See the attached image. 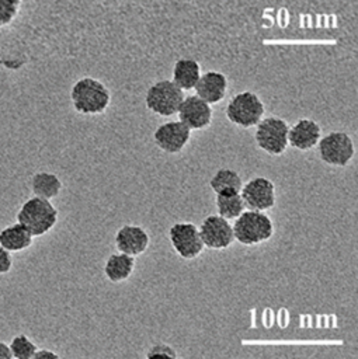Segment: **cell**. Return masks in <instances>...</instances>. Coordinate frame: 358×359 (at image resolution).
Here are the masks:
<instances>
[{
    "label": "cell",
    "instance_id": "277c9868",
    "mask_svg": "<svg viewBox=\"0 0 358 359\" xmlns=\"http://www.w3.org/2000/svg\"><path fill=\"white\" fill-rule=\"evenodd\" d=\"M265 107L261 98L253 91H241L234 94L225 109L226 118L236 126L248 129L256 126L264 116Z\"/></svg>",
    "mask_w": 358,
    "mask_h": 359
},
{
    "label": "cell",
    "instance_id": "8fae6325",
    "mask_svg": "<svg viewBox=\"0 0 358 359\" xmlns=\"http://www.w3.org/2000/svg\"><path fill=\"white\" fill-rule=\"evenodd\" d=\"M191 129L181 121H170L159 125L153 132L156 146L168 154L180 153L191 139Z\"/></svg>",
    "mask_w": 358,
    "mask_h": 359
},
{
    "label": "cell",
    "instance_id": "44dd1931",
    "mask_svg": "<svg viewBox=\"0 0 358 359\" xmlns=\"http://www.w3.org/2000/svg\"><path fill=\"white\" fill-rule=\"evenodd\" d=\"M241 185H243V180L240 174L236 170L227 168V167L219 168L209 180V187L215 194L220 191H227V189L240 191Z\"/></svg>",
    "mask_w": 358,
    "mask_h": 359
},
{
    "label": "cell",
    "instance_id": "7c38bea8",
    "mask_svg": "<svg viewBox=\"0 0 358 359\" xmlns=\"http://www.w3.org/2000/svg\"><path fill=\"white\" fill-rule=\"evenodd\" d=\"M212 115L213 112L211 104L198 95L184 97L177 111L178 121H181L191 130L206 129L212 122Z\"/></svg>",
    "mask_w": 358,
    "mask_h": 359
},
{
    "label": "cell",
    "instance_id": "d4e9b609",
    "mask_svg": "<svg viewBox=\"0 0 358 359\" xmlns=\"http://www.w3.org/2000/svg\"><path fill=\"white\" fill-rule=\"evenodd\" d=\"M13 268V255L8 250L0 245V275H6Z\"/></svg>",
    "mask_w": 358,
    "mask_h": 359
},
{
    "label": "cell",
    "instance_id": "ac0fdd59",
    "mask_svg": "<svg viewBox=\"0 0 358 359\" xmlns=\"http://www.w3.org/2000/svg\"><path fill=\"white\" fill-rule=\"evenodd\" d=\"M29 188L32 195L41 196L45 199H53L59 196L63 184L62 180L49 171H38L29 180Z\"/></svg>",
    "mask_w": 358,
    "mask_h": 359
},
{
    "label": "cell",
    "instance_id": "30bf717a",
    "mask_svg": "<svg viewBox=\"0 0 358 359\" xmlns=\"http://www.w3.org/2000/svg\"><path fill=\"white\" fill-rule=\"evenodd\" d=\"M198 233L204 247L209 250H225L234 241L232 224L219 215L206 216L198 227Z\"/></svg>",
    "mask_w": 358,
    "mask_h": 359
},
{
    "label": "cell",
    "instance_id": "8992f818",
    "mask_svg": "<svg viewBox=\"0 0 358 359\" xmlns=\"http://www.w3.org/2000/svg\"><path fill=\"white\" fill-rule=\"evenodd\" d=\"M181 90L173 80H159L153 83L145 95L146 108L159 116H171L177 114L181 101L184 100Z\"/></svg>",
    "mask_w": 358,
    "mask_h": 359
},
{
    "label": "cell",
    "instance_id": "4fadbf2b",
    "mask_svg": "<svg viewBox=\"0 0 358 359\" xmlns=\"http://www.w3.org/2000/svg\"><path fill=\"white\" fill-rule=\"evenodd\" d=\"M114 243L119 252L138 257L147 250L150 237L147 231L140 226L124 224L117 230Z\"/></svg>",
    "mask_w": 358,
    "mask_h": 359
},
{
    "label": "cell",
    "instance_id": "2e32d148",
    "mask_svg": "<svg viewBox=\"0 0 358 359\" xmlns=\"http://www.w3.org/2000/svg\"><path fill=\"white\" fill-rule=\"evenodd\" d=\"M34 236L20 222L6 226L0 230V245L13 252H21L32 245Z\"/></svg>",
    "mask_w": 358,
    "mask_h": 359
},
{
    "label": "cell",
    "instance_id": "7a4b0ae2",
    "mask_svg": "<svg viewBox=\"0 0 358 359\" xmlns=\"http://www.w3.org/2000/svg\"><path fill=\"white\" fill-rule=\"evenodd\" d=\"M59 212L49 199L32 195L20 206L15 220L22 223L34 237H42L58 223Z\"/></svg>",
    "mask_w": 358,
    "mask_h": 359
},
{
    "label": "cell",
    "instance_id": "4316f807",
    "mask_svg": "<svg viewBox=\"0 0 358 359\" xmlns=\"http://www.w3.org/2000/svg\"><path fill=\"white\" fill-rule=\"evenodd\" d=\"M0 359H11L10 346L4 341H0Z\"/></svg>",
    "mask_w": 358,
    "mask_h": 359
},
{
    "label": "cell",
    "instance_id": "52a82bcc",
    "mask_svg": "<svg viewBox=\"0 0 358 359\" xmlns=\"http://www.w3.org/2000/svg\"><path fill=\"white\" fill-rule=\"evenodd\" d=\"M316 146L320 160L334 167H345L355 154L351 136L341 130H334L320 136Z\"/></svg>",
    "mask_w": 358,
    "mask_h": 359
},
{
    "label": "cell",
    "instance_id": "6da1fadb",
    "mask_svg": "<svg viewBox=\"0 0 358 359\" xmlns=\"http://www.w3.org/2000/svg\"><path fill=\"white\" fill-rule=\"evenodd\" d=\"M70 101L74 111L81 115H100L110 107L111 93L102 81L81 77L70 88Z\"/></svg>",
    "mask_w": 358,
    "mask_h": 359
},
{
    "label": "cell",
    "instance_id": "3957f363",
    "mask_svg": "<svg viewBox=\"0 0 358 359\" xmlns=\"http://www.w3.org/2000/svg\"><path fill=\"white\" fill-rule=\"evenodd\" d=\"M234 240L243 245H257L268 241L274 234V223L260 210L244 209L232 224Z\"/></svg>",
    "mask_w": 358,
    "mask_h": 359
},
{
    "label": "cell",
    "instance_id": "9a60e30c",
    "mask_svg": "<svg viewBox=\"0 0 358 359\" xmlns=\"http://www.w3.org/2000/svg\"><path fill=\"white\" fill-rule=\"evenodd\" d=\"M195 95L206 101L208 104H219L227 91V79L223 73L209 70L199 76L195 84Z\"/></svg>",
    "mask_w": 358,
    "mask_h": 359
},
{
    "label": "cell",
    "instance_id": "ba28073f",
    "mask_svg": "<svg viewBox=\"0 0 358 359\" xmlns=\"http://www.w3.org/2000/svg\"><path fill=\"white\" fill-rule=\"evenodd\" d=\"M168 240L173 250L183 259H194L204 251L198 227L190 222L174 223L168 229Z\"/></svg>",
    "mask_w": 358,
    "mask_h": 359
},
{
    "label": "cell",
    "instance_id": "9c48e42d",
    "mask_svg": "<svg viewBox=\"0 0 358 359\" xmlns=\"http://www.w3.org/2000/svg\"><path fill=\"white\" fill-rule=\"evenodd\" d=\"M241 199L246 209L265 212L275 206V185L265 177H254L241 185Z\"/></svg>",
    "mask_w": 358,
    "mask_h": 359
},
{
    "label": "cell",
    "instance_id": "e0dca14e",
    "mask_svg": "<svg viewBox=\"0 0 358 359\" xmlns=\"http://www.w3.org/2000/svg\"><path fill=\"white\" fill-rule=\"evenodd\" d=\"M133 269H135V257L119 252V251L115 254H111L104 264V275L112 283H119L129 279Z\"/></svg>",
    "mask_w": 358,
    "mask_h": 359
},
{
    "label": "cell",
    "instance_id": "d6986e66",
    "mask_svg": "<svg viewBox=\"0 0 358 359\" xmlns=\"http://www.w3.org/2000/svg\"><path fill=\"white\" fill-rule=\"evenodd\" d=\"M201 76V66L191 57H181L173 66V81L181 90H192Z\"/></svg>",
    "mask_w": 358,
    "mask_h": 359
},
{
    "label": "cell",
    "instance_id": "5bb4252c",
    "mask_svg": "<svg viewBox=\"0 0 358 359\" xmlns=\"http://www.w3.org/2000/svg\"><path fill=\"white\" fill-rule=\"evenodd\" d=\"M321 136L320 125L309 118L298 119L288 130V143L302 151L313 149Z\"/></svg>",
    "mask_w": 358,
    "mask_h": 359
},
{
    "label": "cell",
    "instance_id": "cb8c5ba5",
    "mask_svg": "<svg viewBox=\"0 0 358 359\" xmlns=\"http://www.w3.org/2000/svg\"><path fill=\"white\" fill-rule=\"evenodd\" d=\"M146 356H147V358H156V356L175 358V356H177V353H175V351H174L170 345L163 344V342H159V344L152 345V346L147 349Z\"/></svg>",
    "mask_w": 358,
    "mask_h": 359
},
{
    "label": "cell",
    "instance_id": "ffe728a7",
    "mask_svg": "<svg viewBox=\"0 0 358 359\" xmlns=\"http://www.w3.org/2000/svg\"><path fill=\"white\" fill-rule=\"evenodd\" d=\"M215 203H216L218 215L227 220H234L246 209L240 191H234V189L218 192Z\"/></svg>",
    "mask_w": 358,
    "mask_h": 359
},
{
    "label": "cell",
    "instance_id": "603a6c76",
    "mask_svg": "<svg viewBox=\"0 0 358 359\" xmlns=\"http://www.w3.org/2000/svg\"><path fill=\"white\" fill-rule=\"evenodd\" d=\"M21 0H0V28L10 25L20 11Z\"/></svg>",
    "mask_w": 358,
    "mask_h": 359
},
{
    "label": "cell",
    "instance_id": "5b68a950",
    "mask_svg": "<svg viewBox=\"0 0 358 359\" xmlns=\"http://www.w3.org/2000/svg\"><path fill=\"white\" fill-rule=\"evenodd\" d=\"M288 130L289 125L285 119L279 116H263L256 125L254 139L263 151L271 156H281L289 146Z\"/></svg>",
    "mask_w": 358,
    "mask_h": 359
},
{
    "label": "cell",
    "instance_id": "484cf974",
    "mask_svg": "<svg viewBox=\"0 0 358 359\" xmlns=\"http://www.w3.org/2000/svg\"><path fill=\"white\" fill-rule=\"evenodd\" d=\"M59 359V355L51 349H46V348H38L34 353V358L32 359Z\"/></svg>",
    "mask_w": 358,
    "mask_h": 359
},
{
    "label": "cell",
    "instance_id": "7402d4cb",
    "mask_svg": "<svg viewBox=\"0 0 358 359\" xmlns=\"http://www.w3.org/2000/svg\"><path fill=\"white\" fill-rule=\"evenodd\" d=\"M8 346H10L11 358L14 359H32L35 351L38 349L37 344L32 342L25 334L14 335Z\"/></svg>",
    "mask_w": 358,
    "mask_h": 359
}]
</instances>
